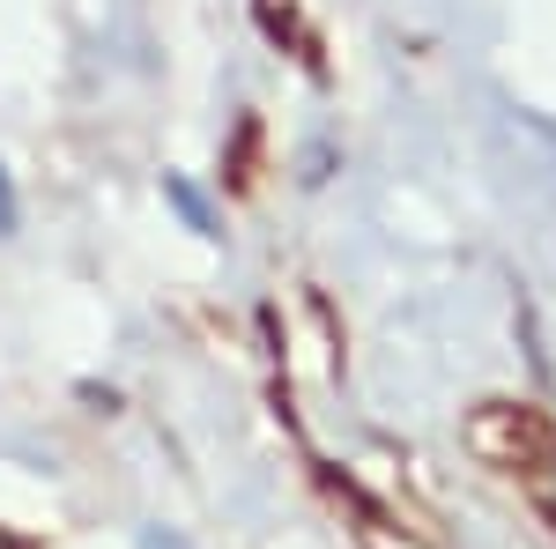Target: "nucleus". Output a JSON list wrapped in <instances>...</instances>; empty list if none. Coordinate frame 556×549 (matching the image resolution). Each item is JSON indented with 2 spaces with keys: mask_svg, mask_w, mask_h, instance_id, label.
Listing matches in <instances>:
<instances>
[{
  "mask_svg": "<svg viewBox=\"0 0 556 549\" xmlns=\"http://www.w3.org/2000/svg\"><path fill=\"white\" fill-rule=\"evenodd\" d=\"M15 230V186H8V171H0V238Z\"/></svg>",
  "mask_w": 556,
  "mask_h": 549,
  "instance_id": "obj_1",
  "label": "nucleus"
},
{
  "mask_svg": "<svg viewBox=\"0 0 556 549\" xmlns=\"http://www.w3.org/2000/svg\"><path fill=\"white\" fill-rule=\"evenodd\" d=\"M141 549H186L178 535H141Z\"/></svg>",
  "mask_w": 556,
  "mask_h": 549,
  "instance_id": "obj_2",
  "label": "nucleus"
}]
</instances>
